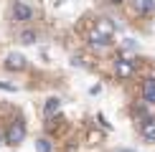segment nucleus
Wrapping results in <instances>:
<instances>
[{
    "instance_id": "obj_1",
    "label": "nucleus",
    "mask_w": 155,
    "mask_h": 152,
    "mask_svg": "<svg viewBox=\"0 0 155 152\" xmlns=\"http://www.w3.org/2000/svg\"><path fill=\"white\" fill-rule=\"evenodd\" d=\"M8 144H21L23 142V137H25V122H21V119H15V122L10 124V129H8Z\"/></svg>"
},
{
    "instance_id": "obj_2",
    "label": "nucleus",
    "mask_w": 155,
    "mask_h": 152,
    "mask_svg": "<svg viewBox=\"0 0 155 152\" xmlns=\"http://www.w3.org/2000/svg\"><path fill=\"white\" fill-rule=\"evenodd\" d=\"M31 15H33L31 5H25L23 0H15V3H13V18H15V21L25 23V21H31Z\"/></svg>"
},
{
    "instance_id": "obj_3",
    "label": "nucleus",
    "mask_w": 155,
    "mask_h": 152,
    "mask_svg": "<svg viewBox=\"0 0 155 152\" xmlns=\"http://www.w3.org/2000/svg\"><path fill=\"white\" fill-rule=\"evenodd\" d=\"M5 68H10V71H23V68H25V56L8 53V56H5Z\"/></svg>"
},
{
    "instance_id": "obj_4",
    "label": "nucleus",
    "mask_w": 155,
    "mask_h": 152,
    "mask_svg": "<svg viewBox=\"0 0 155 152\" xmlns=\"http://www.w3.org/2000/svg\"><path fill=\"white\" fill-rule=\"evenodd\" d=\"M89 43H92L94 48H107L109 43H112V36L109 33H92L89 36Z\"/></svg>"
},
{
    "instance_id": "obj_5",
    "label": "nucleus",
    "mask_w": 155,
    "mask_h": 152,
    "mask_svg": "<svg viewBox=\"0 0 155 152\" xmlns=\"http://www.w3.org/2000/svg\"><path fill=\"white\" fill-rule=\"evenodd\" d=\"M132 5L140 15H147V13L155 10V0H132Z\"/></svg>"
},
{
    "instance_id": "obj_6",
    "label": "nucleus",
    "mask_w": 155,
    "mask_h": 152,
    "mask_svg": "<svg viewBox=\"0 0 155 152\" xmlns=\"http://www.w3.org/2000/svg\"><path fill=\"white\" fill-rule=\"evenodd\" d=\"M143 137L147 139V142H155V117H150V119L143 122Z\"/></svg>"
},
{
    "instance_id": "obj_7",
    "label": "nucleus",
    "mask_w": 155,
    "mask_h": 152,
    "mask_svg": "<svg viewBox=\"0 0 155 152\" xmlns=\"http://www.w3.org/2000/svg\"><path fill=\"white\" fill-rule=\"evenodd\" d=\"M59 106H61V99L51 97V99L46 101V106H43V112H46V117H51V114H56V112H59Z\"/></svg>"
},
{
    "instance_id": "obj_8",
    "label": "nucleus",
    "mask_w": 155,
    "mask_h": 152,
    "mask_svg": "<svg viewBox=\"0 0 155 152\" xmlns=\"http://www.w3.org/2000/svg\"><path fill=\"white\" fill-rule=\"evenodd\" d=\"M117 74L122 76V79H125V76H130L132 74V61H117Z\"/></svg>"
},
{
    "instance_id": "obj_9",
    "label": "nucleus",
    "mask_w": 155,
    "mask_h": 152,
    "mask_svg": "<svg viewBox=\"0 0 155 152\" xmlns=\"http://www.w3.org/2000/svg\"><path fill=\"white\" fill-rule=\"evenodd\" d=\"M145 99L150 101V104H155V79L145 81Z\"/></svg>"
},
{
    "instance_id": "obj_10",
    "label": "nucleus",
    "mask_w": 155,
    "mask_h": 152,
    "mask_svg": "<svg viewBox=\"0 0 155 152\" xmlns=\"http://www.w3.org/2000/svg\"><path fill=\"white\" fill-rule=\"evenodd\" d=\"M21 43H25V46L36 43V33H33V30H23V33H21Z\"/></svg>"
},
{
    "instance_id": "obj_11",
    "label": "nucleus",
    "mask_w": 155,
    "mask_h": 152,
    "mask_svg": "<svg viewBox=\"0 0 155 152\" xmlns=\"http://www.w3.org/2000/svg\"><path fill=\"white\" fill-rule=\"evenodd\" d=\"M36 150H38V152H51V142H48L46 137H41V139L36 142Z\"/></svg>"
},
{
    "instance_id": "obj_12",
    "label": "nucleus",
    "mask_w": 155,
    "mask_h": 152,
    "mask_svg": "<svg viewBox=\"0 0 155 152\" xmlns=\"http://www.w3.org/2000/svg\"><path fill=\"white\" fill-rule=\"evenodd\" d=\"M0 89H3V91H18V86H13V84H5V81H0Z\"/></svg>"
},
{
    "instance_id": "obj_13",
    "label": "nucleus",
    "mask_w": 155,
    "mask_h": 152,
    "mask_svg": "<svg viewBox=\"0 0 155 152\" xmlns=\"http://www.w3.org/2000/svg\"><path fill=\"white\" fill-rule=\"evenodd\" d=\"M104 3H109V5H120L122 0H104Z\"/></svg>"
},
{
    "instance_id": "obj_14",
    "label": "nucleus",
    "mask_w": 155,
    "mask_h": 152,
    "mask_svg": "<svg viewBox=\"0 0 155 152\" xmlns=\"http://www.w3.org/2000/svg\"><path fill=\"white\" fill-rule=\"evenodd\" d=\"M117 152H137V150H127V147H122V150H117Z\"/></svg>"
}]
</instances>
